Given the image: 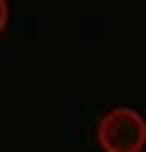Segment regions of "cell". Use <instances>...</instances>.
<instances>
[{"mask_svg": "<svg viewBox=\"0 0 146 152\" xmlns=\"http://www.w3.org/2000/svg\"><path fill=\"white\" fill-rule=\"evenodd\" d=\"M97 143L104 152H143L146 119L131 107H113L97 122Z\"/></svg>", "mask_w": 146, "mask_h": 152, "instance_id": "obj_1", "label": "cell"}, {"mask_svg": "<svg viewBox=\"0 0 146 152\" xmlns=\"http://www.w3.org/2000/svg\"><path fill=\"white\" fill-rule=\"evenodd\" d=\"M9 24V0H0V34L6 31Z\"/></svg>", "mask_w": 146, "mask_h": 152, "instance_id": "obj_2", "label": "cell"}]
</instances>
